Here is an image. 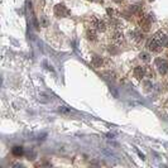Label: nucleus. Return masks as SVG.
Instances as JSON below:
<instances>
[{"label":"nucleus","instance_id":"nucleus-1","mask_svg":"<svg viewBox=\"0 0 168 168\" xmlns=\"http://www.w3.org/2000/svg\"><path fill=\"white\" fill-rule=\"evenodd\" d=\"M155 68L162 76L168 73V62L164 58H157L155 60Z\"/></svg>","mask_w":168,"mask_h":168},{"label":"nucleus","instance_id":"nucleus-2","mask_svg":"<svg viewBox=\"0 0 168 168\" xmlns=\"http://www.w3.org/2000/svg\"><path fill=\"white\" fill-rule=\"evenodd\" d=\"M147 48H148V51H152V52H161L163 47H162L161 43L157 41V38L153 35L148 42H147Z\"/></svg>","mask_w":168,"mask_h":168},{"label":"nucleus","instance_id":"nucleus-3","mask_svg":"<svg viewBox=\"0 0 168 168\" xmlns=\"http://www.w3.org/2000/svg\"><path fill=\"white\" fill-rule=\"evenodd\" d=\"M153 22H154V18H153L152 14H148V15H145L143 18V20H141V29H143L144 32H148L150 29V27H152Z\"/></svg>","mask_w":168,"mask_h":168},{"label":"nucleus","instance_id":"nucleus-4","mask_svg":"<svg viewBox=\"0 0 168 168\" xmlns=\"http://www.w3.org/2000/svg\"><path fill=\"white\" fill-rule=\"evenodd\" d=\"M91 27H92V28H95L97 32H105L106 31L105 22L97 19V18H92V19H91Z\"/></svg>","mask_w":168,"mask_h":168},{"label":"nucleus","instance_id":"nucleus-5","mask_svg":"<svg viewBox=\"0 0 168 168\" xmlns=\"http://www.w3.org/2000/svg\"><path fill=\"white\" fill-rule=\"evenodd\" d=\"M68 13H70V11L67 10V8L64 7L63 4H58V5H56V7H54V14H56V17L63 18V17L68 15Z\"/></svg>","mask_w":168,"mask_h":168},{"label":"nucleus","instance_id":"nucleus-6","mask_svg":"<svg viewBox=\"0 0 168 168\" xmlns=\"http://www.w3.org/2000/svg\"><path fill=\"white\" fill-rule=\"evenodd\" d=\"M110 39L113 41L114 44H122L123 41H124V35H123L122 32L115 31V32H113V34L110 35Z\"/></svg>","mask_w":168,"mask_h":168},{"label":"nucleus","instance_id":"nucleus-7","mask_svg":"<svg viewBox=\"0 0 168 168\" xmlns=\"http://www.w3.org/2000/svg\"><path fill=\"white\" fill-rule=\"evenodd\" d=\"M145 76V67L143 66H138L134 68V77L138 80H141Z\"/></svg>","mask_w":168,"mask_h":168},{"label":"nucleus","instance_id":"nucleus-8","mask_svg":"<svg viewBox=\"0 0 168 168\" xmlns=\"http://www.w3.org/2000/svg\"><path fill=\"white\" fill-rule=\"evenodd\" d=\"M86 37L88 41H95L97 38V31L95 28H92V27H90L86 31Z\"/></svg>","mask_w":168,"mask_h":168},{"label":"nucleus","instance_id":"nucleus-9","mask_svg":"<svg viewBox=\"0 0 168 168\" xmlns=\"http://www.w3.org/2000/svg\"><path fill=\"white\" fill-rule=\"evenodd\" d=\"M91 64H92L95 68H99V67H101V64H102V58L99 57V56H94L92 60H91Z\"/></svg>","mask_w":168,"mask_h":168},{"label":"nucleus","instance_id":"nucleus-10","mask_svg":"<svg viewBox=\"0 0 168 168\" xmlns=\"http://www.w3.org/2000/svg\"><path fill=\"white\" fill-rule=\"evenodd\" d=\"M102 77L109 80V81H115V77H116V75H115L114 72H111V71H105L104 73H102Z\"/></svg>","mask_w":168,"mask_h":168},{"label":"nucleus","instance_id":"nucleus-11","mask_svg":"<svg viewBox=\"0 0 168 168\" xmlns=\"http://www.w3.org/2000/svg\"><path fill=\"white\" fill-rule=\"evenodd\" d=\"M11 153H13L15 157H20V155H23V153H24V149H23V147H14Z\"/></svg>","mask_w":168,"mask_h":168},{"label":"nucleus","instance_id":"nucleus-12","mask_svg":"<svg viewBox=\"0 0 168 168\" xmlns=\"http://www.w3.org/2000/svg\"><path fill=\"white\" fill-rule=\"evenodd\" d=\"M131 35H134L133 38H134V39L137 41V42H139V41L143 39V34H141V32H140V31H135V32H133Z\"/></svg>","mask_w":168,"mask_h":168},{"label":"nucleus","instance_id":"nucleus-13","mask_svg":"<svg viewBox=\"0 0 168 168\" xmlns=\"http://www.w3.org/2000/svg\"><path fill=\"white\" fill-rule=\"evenodd\" d=\"M139 57H140V60L144 61V62H149L150 61V56H149L148 52H141Z\"/></svg>","mask_w":168,"mask_h":168},{"label":"nucleus","instance_id":"nucleus-14","mask_svg":"<svg viewBox=\"0 0 168 168\" xmlns=\"http://www.w3.org/2000/svg\"><path fill=\"white\" fill-rule=\"evenodd\" d=\"M60 111H62V113H68L70 109H67L66 106H60Z\"/></svg>","mask_w":168,"mask_h":168},{"label":"nucleus","instance_id":"nucleus-15","mask_svg":"<svg viewBox=\"0 0 168 168\" xmlns=\"http://www.w3.org/2000/svg\"><path fill=\"white\" fill-rule=\"evenodd\" d=\"M91 1H92V0H91Z\"/></svg>","mask_w":168,"mask_h":168}]
</instances>
